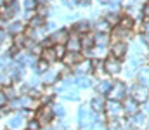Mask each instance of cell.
I'll list each match as a JSON object with an SVG mask.
<instances>
[{"label": "cell", "instance_id": "obj_34", "mask_svg": "<svg viewBox=\"0 0 149 130\" xmlns=\"http://www.w3.org/2000/svg\"><path fill=\"white\" fill-rule=\"evenodd\" d=\"M35 5H37V0H26L24 2V7L30 10V9H35Z\"/></svg>", "mask_w": 149, "mask_h": 130}, {"label": "cell", "instance_id": "obj_32", "mask_svg": "<svg viewBox=\"0 0 149 130\" xmlns=\"http://www.w3.org/2000/svg\"><path fill=\"white\" fill-rule=\"evenodd\" d=\"M10 108H14V109H21V108H23V104H21V97H19V99H14L12 104H10Z\"/></svg>", "mask_w": 149, "mask_h": 130}, {"label": "cell", "instance_id": "obj_4", "mask_svg": "<svg viewBox=\"0 0 149 130\" xmlns=\"http://www.w3.org/2000/svg\"><path fill=\"white\" fill-rule=\"evenodd\" d=\"M54 120V111L52 106H42L37 111V122L40 125H49Z\"/></svg>", "mask_w": 149, "mask_h": 130}, {"label": "cell", "instance_id": "obj_5", "mask_svg": "<svg viewBox=\"0 0 149 130\" xmlns=\"http://www.w3.org/2000/svg\"><path fill=\"white\" fill-rule=\"evenodd\" d=\"M123 109H125V115L130 118V116H134V115H137V113H141V104L139 102H135L132 97H127L123 102Z\"/></svg>", "mask_w": 149, "mask_h": 130}, {"label": "cell", "instance_id": "obj_31", "mask_svg": "<svg viewBox=\"0 0 149 130\" xmlns=\"http://www.w3.org/2000/svg\"><path fill=\"white\" fill-rule=\"evenodd\" d=\"M26 43H28V40H24L23 35H17V37H16V45H17V47H23V45H26Z\"/></svg>", "mask_w": 149, "mask_h": 130}, {"label": "cell", "instance_id": "obj_2", "mask_svg": "<svg viewBox=\"0 0 149 130\" xmlns=\"http://www.w3.org/2000/svg\"><path fill=\"white\" fill-rule=\"evenodd\" d=\"M128 97V88L123 82H113L111 90L108 92V99L109 101H116V102H123Z\"/></svg>", "mask_w": 149, "mask_h": 130}, {"label": "cell", "instance_id": "obj_13", "mask_svg": "<svg viewBox=\"0 0 149 130\" xmlns=\"http://www.w3.org/2000/svg\"><path fill=\"white\" fill-rule=\"evenodd\" d=\"M68 40L70 38H68V31L66 30H59V31H56L52 35V42L57 43V45H63V43H66Z\"/></svg>", "mask_w": 149, "mask_h": 130}, {"label": "cell", "instance_id": "obj_22", "mask_svg": "<svg viewBox=\"0 0 149 130\" xmlns=\"http://www.w3.org/2000/svg\"><path fill=\"white\" fill-rule=\"evenodd\" d=\"M47 70H49V63L47 61H38L37 63V71L38 73H47Z\"/></svg>", "mask_w": 149, "mask_h": 130}, {"label": "cell", "instance_id": "obj_9", "mask_svg": "<svg viewBox=\"0 0 149 130\" xmlns=\"http://www.w3.org/2000/svg\"><path fill=\"white\" fill-rule=\"evenodd\" d=\"M146 123L148 122H146V115L144 113H137V115H134V116L128 118V125H132V129H141Z\"/></svg>", "mask_w": 149, "mask_h": 130}, {"label": "cell", "instance_id": "obj_40", "mask_svg": "<svg viewBox=\"0 0 149 130\" xmlns=\"http://www.w3.org/2000/svg\"><path fill=\"white\" fill-rule=\"evenodd\" d=\"M146 125H148V130H149V122H148V123H146Z\"/></svg>", "mask_w": 149, "mask_h": 130}, {"label": "cell", "instance_id": "obj_27", "mask_svg": "<svg viewBox=\"0 0 149 130\" xmlns=\"http://www.w3.org/2000/svg\"><path fill=\"white\" fill-rule=\"evenodd\" d=\"M54 50H56V56H57V59H64V56H66V50H64V47H63V45H56V47H54Z\"/></svg>", "mask_w": 149, "mask_h": 130}, {"label": "cell", "instance_id": "obj_10", "mask_svg": "<svg viewBox=\"0 0 149 130\" xmlns=\"http://www.w3.org/2000/svg\"><path fill=\"white\" fill-rule=\"evenodd\" d=\"M16 12H17V2H16V0H10V2L3 7L2 17H3V19H9V17H12Z\"/></svg>", "mask_w": 149, "mask_h": 130}, {"label": "cell", "instance_id": "obj_28", "mask_svg": "<svg viewBox=\"0 0 149 130\" xmlns=\"http://www.w3.org/2000/svg\"><path fill=\"white\" fill-rule=\"evenodd\" d=\"M21 30H23V24H21V23H12V24H10V28H9V31H10L12 35L19 33Z\"/></svg>", "mask_w": 149, "mask_h": 130}, {"label": "cell", "instance_id": "obj_19", "mask_svg": "<svg viewBox=\"0 0 149 130\" xmlns=\"http://www.w3.org/2000/svg\"><path fill=\"white\" fill-rule=\"evenodd\" d=\"M80 40H81V47L87 49V50H90L94 47V43H95V38L92 35H83V38H80Z\"/></svg>", "mask_w": 149, "mask_h": 130}, {"label": "cell", "instance_id": "obj_37", "mask_svg": "<svg viewBox=\"0 0 149 130\" xmlns=\"http://www.w3.org/2000/svg\"><path fill=\"white\" fill-rule=\"evenodd\" d=\"M142 106H144V113H148V115H149V99L142 104Z\"/></svg>", "mask_w": 149, "mask_h": 130}, {"label": "cell", "instance_id": "obj_1", "mask_svg": "<svg viewBox=\"0 0 149 130\" xmlns=\"http://www.w3.org/2000/svg\"><path fill=\"white\" fill-rule=\"evenodd\" d=\"M106 115H108V120L111 123H123V116L125 115V109H123V104L121 102H116V101H109L106 102Z\"/></svg>", "mask_w": 149, "mask_h": 130}, {"label": "cell", "instance_id": "obj_15", "mask_svg": "<svg viewBox=\"0 0 149 130\" xmlns=\"http://www.w3.org/2000/svg\"><path fill=\"white\" fill-rule=\"evenodd\" d=\"M111 87H113V82L111 80H101L99 82V85H97V94L99 95H108V92L111 90Z\"/></svg>", "mask_w": 149, "mask_h": 130}, {"label": "cell", "instance_id": "obj_12", "mask_svg": "<svg viewBox=\"0 0 149 130\" xmlns=\"http://www.w3.org/2000/svg\"><path fill=\"white\" fill-rule=\"evenodd\" d=\"M64 64L66 66H76L81 59H80V54L78 52H66V56H64Z\"/></svg>", "mask_w": 149, "mask_h": 130}, {"label": "cell", "instance_id": "obj_35", "mask_svg": "<svg viewBox=\"0 0 149 130\" xmlns=\"http://www.w3.org/2000/svg\"><path fill=\"white\" fill-rule=\"evenodd\" d=\"M3 94H5V95H7V97H16V92H14V90H12V88H10V87H7V88H5V92H3Z\"/></svg>", "mask_w": 149, "mask_h": 130}, {"label": "cell", "instance_id": "obj_30", "mask_svg": "<svg viewBox=\"0 0 149 130\" xmlns=\"http://www.w3.org/2000/svg\"><path fill=\"white\" fill-rule=\"evenodd\" d=\"M38 129H40V123L37 120H30L28 122V130H38Z\"/></svg>", "mask_w": 149, "mask_h": 130}, {"label": "cell", "instance_id": "obj_39", "mask_svg": "<svg viewBox=\"0 0 149 130\" xmlns=\"http://www.w3.org/2000/svg\"><path fill=\"white\" fill-rule=\"evenodd\" d=\"M80 2H81V3H88V0H80Z\"/></svg>", "mask_w": 149, "mask_h": 130}, {"label": "cell", "instance_id": "obj_36", "mask_svg": "<svg viewBox=\"0 0 149 130\" xmlns=\"http://www.w3.org/2000/svg\"><path fill=\"white\" fill-rule=\"evenodd\" d=\"M5 102H7V95H5L3 92H0V108H2Z\"/></svg>", "mask_w": 149, "mask_h": 130}, {"label": "cell", "instance_id": "obj_7", "mask_svg": "<svg viewBox=\"0 0 149 130\" xmlns=\"http://www.w3.org/2000/svg\"><path fill=\"white\" fill-rule=\"evenodd\" d=\"M104 71L108 73V75H118L120 71H121V63L118 61V59H114V57H108L106 61H104Z\"/></svg>", "mask_w": 149, "mask_h": 130}, {"label": "cell", "instance_id": "obj_14", "mask_svg": "<svg viewBox=\"0 0 149 130\" xmlns=\"http://www.w3.org/2000/svg\"><path fill=\"white\" fill-rule=\"evenodd\" d=\"M116 26H120L123 31H130L132 28H134V19L130 17V16H123L120 21H118V24Z\"/></svg>", "mask_w": 149, "mask_h": 130}, {"label": "cell", "instance_id": "obj_29", "mask_svg": "<svg viewBox=\"0 0 149 130\" xmlns=\"http://www.w3.org/2000/svg\"><path fill=\"white\" fill-rule=\"evenodd\" d=\"M52 111H54V115H57V116H64V109H63V106H52Z\"/></svg>", "mask_w": 149, "mask_h": 130}, {"label": "cell", "instance_id": "obj_24", "mask_svg": "<svg viewBox=\"0 0 149 130\" xmlns=\"http://www.w3.org/2000/svg\"><path fill=\"white\" fill-rule=\"evenodd\" d=\"M74 83L83 88V87H90V80H88L87 76H80V78H76V80H74Z\"/></svg>", "mask_w": 149, "mask_h": 130}, {"label": "cell", "instance_id": "obj_6", "mask_svg": "<svg viewBox=\"0 0 149 130\" xmlns=\"http://www.w3.org/2000/svg\"><path fill=\"white\" fill-rule=\"evenodd\" d=\"M127 50H128V47H127L125 42H121V40H120V42H114L111 45V57L121 61V59L127 56Z\"/></svg>", "mask_w": 149, "mask_h": 130}, {"label": "cell", "instance_id": "obj_26", "mask_svg": "<svg viewBox=\"0 0 149 130\" xmlns=\"http://www.w3.org/2000/svg\"><path fill=\"white\" fill-rule=\"evenodd\" d=\"M42 24H43V17H42V16H37V17H33V19L30 21V26H31V28H40Z\"/></svg>", "mask_w": 149, "mask_h": 130}, {"label": "cell", "instance_id": "obj_8", "mask_svg": "<svg viewBox=\"0 0 149 130\" xmlns=\"http://www.w3.org/2000/svg\"><path fill=\"white\" fill-rule=\"evenodd\" d=\"M106 102H108V101H106L102 95H99V94H97V95L90 101V109H92L94 113H101V111H104V109H106Z\"/></svg>", "mask_w": 149, "mask_h": 130}, {"label": "cell", "instance_id": "obj_33", "mask_svg": "<svg viewBox=\"0 0 149 130\" xmlns=\"http://www.w3.org/2000/svg\"><path fill=\"white\" fill-rule=\"evenodd\" d=\"M0 85H10V78L7 75H0Z\"/></svg>", "mask_w": 149, "mask_h": 130}, {"label": "cell", "instance_id": "obj_11", "mask_svg": "<svg viewBox=\"0 0 149 130\" xmlns=\"http://www.w3.org/2000/svg\"><path fill=\"white\" fill-rule=\"evenodd\" d=\"M94 68H92V61H80L76 66H74V71L78 73V75H85V73H88V71H92Z\"/></svg>", "mask_w": 149, "mask_h": 130}, {"label": "cell", "instance_id": "obj_41", "mask_svg": "<svg viewBox=\"0 0 149 130\" xmlns=\"http://www.w3.org/2000/svg\"><path fill=\"white\" fill-rule=\"evenodd\" d=\"M132 130H141V129H132Z\"/></svg>", "mask_w": 149, "mask_h": 130}, {"label": "cell", "instance_id": "obj_21", "mask_svg": "<svg viewBox=\"0 0 149 130\" xmlns=\"http://www.w3.org/2000/svg\"><path fill=\"white\" fill-rule=\"evenodd\" d=\"M56 78H57V73H54V71H47V73H43V82H45L47 85L52 83Z\"/></svg>", "mask_w": 149, "mask_h": 130}, {"label": "cell", "instance_id": "obj_16", "mask_svg": "<svg viewBox=\"0 0 149 130\" xmlns=\"http://www.w3.org/2000/svg\"><path fill=\"white\" fill-rule=\"evenodd\" d=\"M9 129L10 130H17L23 127V116L21 115H16V116H10V120H9Z\"/></svg>", "mask_w": 149, "mask_h": 130}, {"label": "cell", "instance_id": "obj_25", "mask_svg": "<svg viewBox=\"0 0 149 130\" xmlns=\"http://www.w3.org/2000/svg\"><path fill=\"white\" fill-rule=\"evenodd\" d=\"M88 28H90V26H88V23H83V21H81V23H78V24L74 26V31H80V33H87V31H88Z\"/></svg>", "mask_w": 149, "mask_h": 130}, {"label": "cell", "instance_id": "obj_38", "mask_svg": "<svg viewBox=\"0 0 149 130\" xmlns=\"http://www.w3.org/2000/svg\"><path fill=\"white\" fill-rule=\"evenodd\" d=\"M3 40V31H0V42Z\"/></svg>", "mask_w": 149, "mask_h": 130}, {"label": "cell", "instance_id": "obj_20", "mask_svg": "<svg viewBox=\"0 0 149 130\" xmlns=\"http://www.w3.org/2000/svg\"><path fill=\"white\" fill-rule=\"evenodd\" d=\"M139 83H142L144 87H148L149 88V68H144L141 73H139Z\"/></svg>", "mask_w": 149, "mask_h": 130}, {"label": "cell", "instance_id": "obj_3", "mask_svg": "<svg viewBox=\"0 0 149 130\" xmlns=\"http://www.w3.org/2000/svg\"><path fill=\"white\" fill-rule=\"evenodd\" d=\"M128 97H132V99H134L135 102H139V104H144V102L149 99V88L144 87L142 83H135V85L130 87Z\"/></svg>", "mask_w": 149, "mask_h": 130}, {"label": "cell", "instance_id": "obj_18", "mask_svg": "<svg viewBox=\"0 0 149 130\" xmlns=\"http://www.w3.org/2000/svg\"><path fill=\"white\" fill-rule=\"evenodd\" d=\"M42 57H43V61H47V63H52V61H56V59H57V56H56V50H54V49H43Z\"/></svg>", "mask_w": 149, "mask_h": 130}, {"label": "cell", "instance_id": "obj_23", "mask_svg": "<svg viewBox=\"0 0 149 130\" xmlns=\"http://www.w3.org/2000/svg\"><path fill=\"white\" fill-rule=\"evenodd\" d=\"M95 43L101 45V47H104V45L108 43V35H106V33H99V35L95 37Z\"/></svg>", "mask_w": 149, "mask_h": 130}, {"label": "cell", "instance_id": "obj_17", "mask_svg": "<svg viewBox=\"0 0 149 130\" xmlns=\"http://www.w3.org/2000/svg\"><path fill=\"white\" fill-rule=\"evenodd\" d=\"M68 49H70V52H78V50L81 49V40L76 38V37L70 38V40H68Z\"/></svg>", "mask_w": 149, "mask_h": 130}]
</instances>
